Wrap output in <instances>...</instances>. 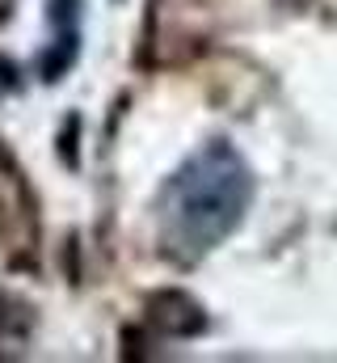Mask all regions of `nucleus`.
I'll return each mask as SVG.
<instances>
[{
    "instance_id": "obj_1",
    "label": "nucleus",
    "mask_w": 337,
    "mask_h": 363,
    "mask_svg": "<svg viewBox=\"0 0 337 363\" xmlns=\"http://www.w3.org/2000/svg\"><path fill=\"white\" fill-rule=\"evenodd\" d=\"M249 203V174L228 144L198 152L161 194V228L168 250L198 258L219 245Z\"/></svg>"
}]
</instances>
